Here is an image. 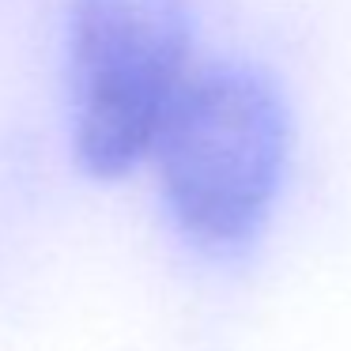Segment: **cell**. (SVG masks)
<instances>
[{"label":"cell","mask_w":351,"mask_h":351,"mask_svg":"<svg viewBox=\"0 0 351 351\" xmlns=\"http://www.w3.org/2000/svg\"><path fill=\"white\" fill-rule=\"evenodd\" d=\"M287 155V102L245 64L193 72L152 147L174 227L212 257H234L261 238Z\"/></svg>","instance_id":"obj_1"},{"label":"cell","mask_w":351,"mask_h":351,"mask_svg":"<svg viewBox=\"0 0 351 351\" xmlns=\"http://www.w3.org/2000/svg\"><path fill=\"white\" fill-rule=\"evenodd\" d=\"M189 61V0H72V147L87 174L121 178L152 155Z\"/></svg>","instance_id":"obj_2"}]
</instances>
